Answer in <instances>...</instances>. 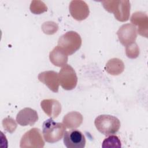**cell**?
<instances>
[{"label": "cell", "mask_w": 148, "mask_h": 148, "mask_svg": "<svg viewBox=\"0 0 148 148\" xmlns=\"http://www.w3.org/2000/svg\"><path fill=\"white\" fill-rule=\"evenodd\" d=\"M65 131V125L62 123L54 121L51 118L43 123L42 134L47 142L53 143L59 141L64 135Z\"/></svg>", "instance_id": "2"}, {"label": "cell", "mask_w": 148, "mask_h": 148, "mask_svg": "<svg viewBox=\"0 0 148 148\" xmlns=\"http://www.w3.org/2000/svg\"><path fill=\"white\" fill-rule=\"evenodd\" d=\"M102 3L106 10L114 13L118 21L124 22L129 19L131 8L129 1H106Z\"/></svg>", "instance_id": "1"}, {"label": "cell", "mask_w": 148, "mask_h": 148, "mask_svg": "<svg viewBox=\"0 0 148 148\" xmlns=\"http://www.w3.org/2000/svg\"><path fill=\"white\" fill-rule=\"evenodd\" d=\"M117 35L120 43L127 46L135 42L137 37L136 27L132 24H123L117 31Z\"/></svg>", "instance_id": "8"}, {"label": "cell", "mask_w": 148, "mask_h": 148, "mask_svg": "<svg viewBox=\"0 0 148 148\" xmlns=\"http://www.w3.org/2000/svg\"><path fill=\"white\" fill-rule=\"evenodd\" d=\"M124 65L123 62L117 58L109 60L105 66V70L112 75H119L124 71Z\"/></svg>", "instance_id": "16"}, {"label": "cell", "mask_w": 148, "mask_h": 148, "mask_svg": "<svg viewBox=\"0 0 148 148\" xmlns=\"http://www.w3.org/2000/svg\"><path fill=\"white\" fill-rule=\"evenodd\" d=\"M131 22L133 25L138 26V32L142 36L147 37L148 17L147 15L141 12H137L132 14Z\"/></svg>", "instance_id": "13"}, {"label": "cell", "mask_w": 148, "mask_h": 148, "mask_svg": "<svg viewBox=\"0 0 148 148\" xmlns=\"http://www.w3.org/2000/svg\"><path fill=\"white\" fill-rule=\"evenodd\" d=\"M69 9L72 17L77 21L85 20L89 15L88 5L83 1H72Z\"/></svg>", "instance_id": "9"}, {"label": "cell", "mask_w": 148, "mask_h": 148, "mask_svg": "<svg viewBox=\"0 0 148 148\" xmlns=\"http://www.w3.org/2000/svg\"><path fill=\"white\" fill-rule=\"evenodd\" d=\"M58 28L57 24L53 21L45 22L42 25V29L44 33L48 35L54 34L57 32Z\"/></svg>", "instance_id": "19"}, {"label": "cell", "mask_w": 148, "mask_h": 148, "mask_svg": "<svg viewBox=\"0 0 148 148\" xmlns=\"http://www.w3.org/2000/svg\"><path fill=\"white\" fill-rule=\"evenodd\" d=\"M59 81L61 87L66 90L75 88L77 83V77L73 68L69 65H65L60 71Z\"/></svg>", "instance_id": "5"}, {"label": "cell", "mask_w": 148, "mask_h": 148, "mask_svg": "<svg viewBox=\"0 0 148 148\" xmlns=\"http://www.w3.org/2000/svg\"><path fill=\"white\" fill-rule=\"evenodd\" d=\"M126 55L128 58H135L139 54V49L135 42L126 46Z\"/></svg>", "instance_id": "20"}, {"label": "cell", "mask_w": 148, "mask_h": 148, "mask_svg": "<svg viewBox=\"0 0 148 148\" xmlns=\"http://www.w3.org/2000/svg\"><path fill=\"white\" fill-rule=\"evenodd\" d=\"M82 45L80 36L75 31H68L62 35L58 40V46L68 56L78 50Z\"/></svg>", "instance_id": "4"}, {"label": "cell", "mask_w": 148, "mask_h": 148, "mask_svg": "<svg viewBox=\"0 0 148 148\" xmlns=\"http://www.w3.org/2000/svg\"><path fill=\"white\" fill-rule=\"evenodd\" d=\"M38 79L54 92L58 91L60 81L57 72L53 71H44L38 75Z\"/></svg>", "instance_id": "10"}, {"label": "cell", "mask_w": 148, "mask_h": 148, "mask_svg": "<svg viewBox=\"0 0 148 148\" xmlns=\"http://www.w3.org/2000/svg\"><path fill=\"white\" fill-rule=\"evenodd\" d=\"M47 6L42 1H33L31 2L30 5V10L34 14H40L47 11Z\"/></svg>", "instance_id": "18"}, {"label": "cell", "mask_w": 148, "mask_h": 148, "mask_svg": "<svg viewBox=\"0 0 148 148\" xmlns=\"http://www.w3.org/2000/svg\"><path fill=\"white\" fill-rule=\"evenodd\" d=\"M2 124L5 130L10 133L13 132L17 127V124L15 121L10 117L3 119L2 121Z\"/></svg>", "instance_id": "21"}, {"label": "cell", "mask_w": 148, "mask_h": 148, "mask_svg": "<svg viewBox=\"0 0 148 148\" xmlns=\"http://www.w3.org/2000/svg\"><path fill=\"white\" fill-rule=\"evenodd\" d=\"M40 106L44 112L51 119L57 117L61 112V103L54 99H43L40 102Z\"/></svg>", "instance_id": "12"}, {"label": "cell", "mask_w": 148, "mask_h": 148, "mask_svg": "<svg viewBox=\"0 0 148 148\" xmlns=\"http://www.w3.org/2000/svg\"><path fill=\"white\" fill-rule=\"evenodd\" d=\"M82 115L77 112L67 113L62 119L63 124L68 128L74 129L79 127L83 121Z\"/></svg>", "instance_id": "15"}, {"label": "cell", "mask_w": 148, "mask_h": 148, "mask_svg": "<svg viewBox=\"0 0 148 148\" xmlns=\"http://www.w3.org/2000/svg\"><path fill=\"white\" fill-rule=\"evenodd\" d=\"M64 143L68 148H83L86 145V138L82 132L77 130L65 131Z\"/></svg>", "instance_id": "7"}, {"label": "cell", "mask_w": 148, "mask_h": 148, "mask_svg": "<svg viewBox=\"0 0 148 148\" xmlns=\"http://www.w3.org/2000/svg\"><path fill=\"white\" fill-rule=\"evenodd\" d=\"M49 59L54 65L60 67L64 66L68 62V55L57 46L50 51Z\"/></svg>", "instance_id": "14"}, {"label": "cell", "mask_w": 148, "mask_h": 148, "mask_svg": "<svg viewBox=\"0 0 148 148\" xmlns=\"http://www.w3.org/2000/svg\"><path fill=\"white\" fill-rule=\"evenodd\" d=\"M20 143V146L22 148L43 147L45 146L42 133L37 128H33L25 132L22 136Z\"/></svg>", "instance_id": "6"}, {"label": "cell", "mask_w": 148, "mask_h": 148, "mask_svg": "<svg viewBox=\"0 0 148 148\" xmlns=\"http://www.w3.org/2000/svg\"><path fill=\"white\" fill-rule=\"evenodd\" d=\"M121 142L118 136L110 135L104 139L102 142V147H121Z\"/></svg>", "instance_id": "17"}, {"label": "cell", "mask_w": 148, "mask_h": 148, "mask_svg": "<svg viewBox=\"0 0 148 148\" xmlns=\"http://www.w3.org/2000/svg\"><path fill=\"white\" fill-rule=\"evenodd\" d=\"M38 120V116L36 111L30 108L21 109L16 116V121L21 126L33 125Z\"/></svg>", "instance_id": "11"}, {"label": "cell", "mask_w": 148, "mask_h": 148, "mask_svg": "<svg viewBox=\"0 0 148 148\" xmlns=\"http://www.w3.org/2000/svg\"><path fill=\"white\" fill-rule=\"evenodd\" d=\"M95 127L105 136L115 134L120 127V120L114 116L102 114L96 117L94 121Z\"/></svg>", "instance_id": "3"}]
</instances>
